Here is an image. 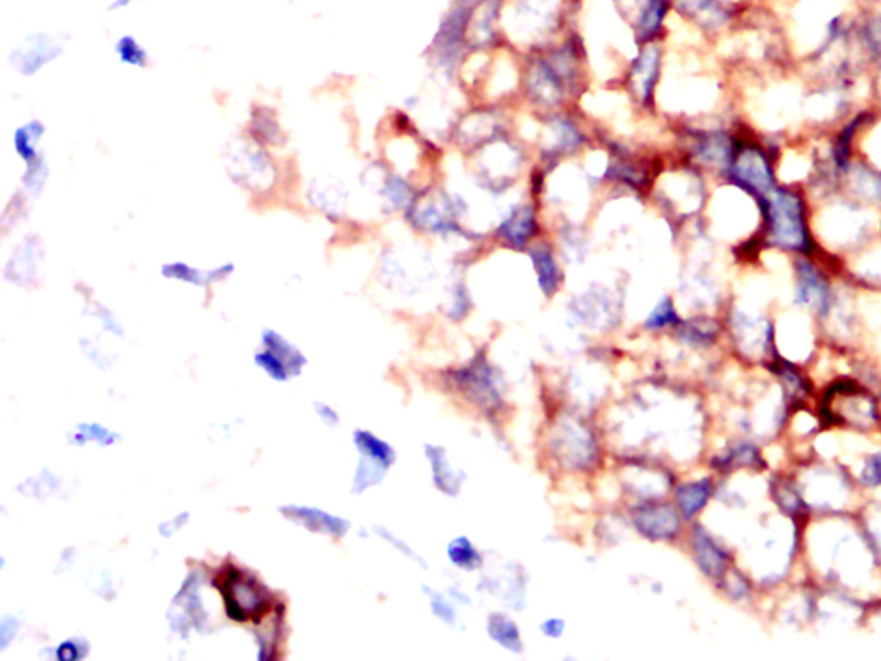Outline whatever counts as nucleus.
Here are the masks:
<instances>
[{"instance_id":"6","label":"nucleus","mask_w":881,"mask_h":661,"mask_svg":"<svg viewBox=\"0 0 881 661\" xmlns=\"http://www.w3.org/2000/svg\"><path fill=\"white\" fill-rule=\"evenodd\" d=\"M694 556L699 569L713 579H718L727 569V555L703 529L694 534Z\"/></svg>"},{"instance_id":"3","label":"nucleus","mask_w":881,"mask_h":661,"mask_svg":"<svg viewBox=\"0 0 881 661\" xmlns=\"http://www.w3.org/2000/svg\"><path fill=\"white\" fill-rule=\"evenodd\" d=\"M634 524L642 536L651 541L670 539L680 529V519L675 508L668 505H649L635 512Z\"/></svg>"},{"instance_id":"11","label":"nucleus","mask_w":881,"mask_h":661,"mask_svg":"<svg viewBox=\"0 0 881 661\" xmlns=\"http://www.w3.org/2000/svg\"><path fill=\"white\" fill-rule=\"evenodd\" d=\"M446 556L453 567L465 570V572L481 569L484 565V556L467 536L451 539L448 548H446Z\"/></svg>"},{"instance_id":"24","label":"nucleus","mask_w":881,"mask_h":661,"mask_svg":"<svg viewBox=\"0 0 881 661\" xmlns=\"http://www.w3.org/2000/svg\"><path fill=\"white\" fill-rule=\"evenodd\" d=\"M539 629L543 632V636L548 637V639H560L563 636V632L567 631V624H565L563 618L549 617L543 620V624H541Z\"/></svg>"},{"instance_id":"23","label":"nucleus","mask_w":881,"mask_h":661,"mask_svg":"<svg viewBox=\"0 0 881 661\" xmlns=\"http://www.w3.org/2000/svg\"><path fill=\"white\" fill-rule=\"evenodd\" d=\"M863 482L868 486H880L881 484V453L868 458L863 470Z\"/></svg>"},{"instance_id":"15","label":"nucleus","mask_w":881,"mask_h":661,"mask_svg":"<svg viewBox=\"0 0 881 661\" xmlns=\"http://www.w3.org/2000/svg\"><path fill=\"white\" fill-rule=\"evenodd\" d=\"M739 176L742 178V181H746V183L756 186V188H763V186L770 183L768 166H766L763 157L756 154V152L740 157Z\"/></svg>"},{"instance_id":"2","label":"nucleus","mask_w":881,"mask_h":661,"mask_svg":"<svg viewBox=\"0 0 881 661\" xmlns=\"http://www.w3.org/2000/svg\"><path fill=\"white\" fill-rule=\"evenodd\" d=\"M770 236L773 243L783 248L799 250L806 247L808 235L801 202L792 193L778 192L771 198Z\"/></svg>"},{"instance_id":"21","label":"nucleus","mask_w":881,"mask_h":661,"mask_svg":"<svg viewBox=\"0 0 881 661\" xmlns=\"http://www.w3.org/2000/svg\"><path fill=\"white\" fill-rule=\"evenodd\" d=\"M759 462V453L754 446L739 445L734 450H730L728 455L723 458L725 467H739V465H756Z\"/></svg>"},{"instance_id":"5","label":"nucleus","mask_w":881,"mask_h":661,"mask_svg":"<svg viewBox=\"0 0 881 661\" xmlns=\"http://www.w3.org/2000/svg\"><path fill=\"white\" fill-rule=\"evenodd\" d=\"M426 458L431 465L432 484L448 496H458L462 491L465 476L462 470L455 469L451 464L448 451L443 446L426 445Z\"/></svg>"},{"instance_id":"20","label":"nucleus","mask_w":881,"mask_h":661,"mask_svg":"<svg viewBox=\"0 0 881 661\" xmlns=\"http://www.w3.org/2000/svg\"><path fill=\"white\" fill-rule=\"evenodd\" d=\"M673 322H677V312L673 309L672 300L665 298L649 314L646 326L649 329H661L666 328V326H672Z\"/></svg>"},{"instance_id":"17","label":"nucleus","mask_w":881,"mask_h":661,"mask_svg":"<svg viewBox=\"0 0 881 661\" xmlns=\"http://www.w3.org/2000/svg\"><path fill=\"white\" fill-rule=\"evenodd\" d=\"M116 56L121 64L130 68H145L148 64L147 50L143 49L140 42L131 35L119 38L116 44Z\"/></svg>"},{"instance_id":"18","label":"nucleus","mask_w":881,"mask_h":661,"mask_svg":"<svg viewBox=\"0 0 881 661\" xmlns=\"http://www.w3.org/2000/svg\"><path fill=\"white\" fill-rule=\"evenodd\" d=\"M532 257H534L536 271L539 274V285H541L544 293L549 297V295H553L558 290V278H560L555 259H553V255L549 254V252H543V250L536 252Z\"/></svg>"},{"instance_id":"16","label":"nucleus","mask_w":881,"mask_h":661,"mask_svg":"<svg viewBox=\"0 0 881 661\" xmlns=\"http://www.w3.org/2000/svg\"><path fill=\"white\" fill-rule=\"evenodd\" d=\"M426 591L429 603H431L432 615L441 620L443 624L456 627L458 625V610H456L455 606L456 601L451 598L448 591L441 593V591H436V589H431V587H426Z\"/></svg>"},{"instance_id":"10","label":"nucleus","mask_w":881,"mask_h":661,"mask_svg":"<svg viewBox=\"0 0 881 661\" xmlns=\"http://www.w3.org/2000/svg\"><path fill=\"white\" fill-rule=\"evenodd\" d=\"M711 496V481L687 482L678 486L677 500L678 512L685 519H692L696 513L701 512Z\"/></svg>"},{"instance_id":"4","label":"nucleus","mask_w":881,"mask_h":661,"mask_svg":"<svg viewBox=\"0 0 881 661\" xmlns=\"http://www.w3.org/2000/svg\"><path fill=\"white\" fill-rule=\"evenodd\" d=\"M61 45L47 35H35L13 54V62L19 73L31 76L54 61L61 54Z\"/></svg>"},{"instance_id":"9","label":"nucleus","mask_w":881,"mask_h":661,"mask_svg":"<svg viewBox=\"0 0 881 661\" xmlns=\"http://www.w3.org/2000/svg\"><path fill=\"white\" fill-rule=\"evenodd\" d=\"M45 133L44 123L30 121L19 126L13 136L14 150L19 159L25 162V167L33 166L42 161V155L38 154V143Z\"/></svg>"},{"instance_id":"7","label":"nucleus","mask_w":881,"mask_h":661,"mask_svg":"<svg viewBox=\"0 0 881 661\" xmlns=\"http://www.w3.org/2000/svg\"><path fill=\"white\" fill-rule=\"evenodd\" d=\"M248 135L253 143L262 145V147L281 145L286 140L274 112L271 109H265V107L253 109L250 124H248Z\"/></svg>"},{"instance_id":"1","label":"nucleus","mask_w":881,"mask_h":661,"mask_svg":"<svg viewBox=\"0 0 881 661\" xmlns=\"http://www.w3.org/2000/svg\"><path fill=\"white\" fill-rule=\"evenodd\" d=\"M221 589L226 612L236 622L257 620L269 610L271 596L259 582L241 574L238 569L228 570L224 574Z\"/></svg>"},{"instance_id":"8","label":"nucleus","mask_w":881,"mask_h":661,"mask_svg":"<svg viewBox=\"0 0 881 661\" xmlns=\"http://www.w3.org/2000/svg\"><path fill=\"white\" fill-rule=\"evenodd\" d=\"M487 636L491 637L498 646L505 648L506 651H512V653L524 651V639H522L520 627L505 613H491L487 617Z\"/></svg>"},{"instance_id":"19","label":"nucleus","mask_w":881,"mask_h":661,"mask_svg":"<svg viewBox=\"0 0 881 661\" xmlns=\"http://www.w3.org/2000/svg\"><path fill=\"white\" fill-rule=\"evenodd\" d=\"M666 14V0H646L639 19V30L649 35L658 30Z\"/></svg>"},{"instance_id":"14","label":"nucleus","mask_w":881,"mask_h":661,"mask_svg":"<svg viewBox=\"0 0 881 661\" xmlns=\"http://www.w3.org/2000/svg\"><path fill=\"white\" fill-rule=\"evenodd\" d=\"M355 443H357V446L360 448V451H362L364 457L370 458V460H376L379 464L386 465L388 469L391 467V464L395 462V450H393L386 441H382V439L377 438L374 434L360 431V433L355 434Z\"/></svg>"},{"instance_id":"13","label":"nucleus","mask_w":881,"mask_h":661,"mask_svg":"<svg viewBox=\"0 0 881 661\" xmlns=\"http://www.w3.org/2000/svg\"><path fill=\"white\" fill-rule=\"evenodd\" d=\"M799 300L814 309H825L828 290L823 279L814 272L813 267L802 266L799 271Z\"/></svg>"},{"instance_id":"12","label":"nucleus","mask_w":881,"mask_h":661,"mask_svg":"<svg viewBox=\"0 0 881 661\" xmlns=\"http://www.w3.org/2000/svg\"><path fill=\"white\" fill-rule=\"evenodd\" d=\"M162 271H164L167 278L181 279V281H186V283L205 286L209 285V283H214V281H219V279L228 278L231 271H233V266L226 264V266L214 269V271L200 272L188 266V264H183V262H174V264L164 267Z\"/></svg>"},{"instance_id":"22","label":"nucleus","mask_w":881,"mask_h":661,"mask_svg":"<svg viewBox=\"0 0 881 661\" xmlns=\"http://www.w3.org/2000/svg\"><path fill=\"white\" fill-rule=\"evenodd\" d=\"M778 374L782 376L783 384H785V388L789 391L790 396H795V398H802V396L806 395V391H808V386L804 384L802 381V377L794 371V367H790V365L782 364V367L778 369Z\"/></svg>"}]
</instances>
